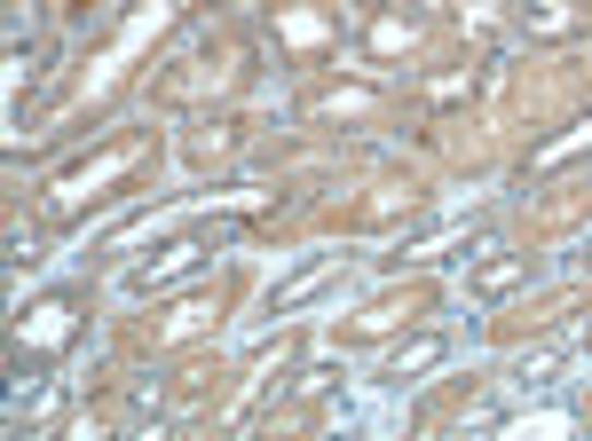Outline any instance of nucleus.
Listing matches in <instances>:
<instances>
[{
  "mask_svg": "<svg viewBox=\"0 0 592 441\" xmlns=\"http://www.w3.org/2000/svg\"><path fill=\"white\" fill-rule=\"evenodd\" d=\"M584 143H592V126H584V134H569V143H553V150H545L537 166H561V158H569V150H584Z\"/></svg>",
  "mask_w": 592,
  "mask_h": 441,
  "instance_id": "nucleus-7",
  "label": "nucleus"
},
{
  "mask_svg": "<svg viewBox=\"0 0 592 441\" xmlns=\"http://www.w3.org/2000/svg\"><path fill=\"white\" fill-rule=\"evenodd\" d=\"M553 363H561V355H553V347H537L530 363H521V379H530V387H545V379H553Z\"/></svg>",
  "mask_w": 592,
  "mask_h": 441,
  "instance_id": "nucleus-6",
  "label": "nucleus"
},
{
  "mask_svg": "<svg viewBox=\"0 0 592 441\" xmlns=\"http://www.w3.org/2000/svg\"><path fill=\"white\" fill-rule=\"evenodd\" d=\"M584 260H592V253H584Z\"/></svg>",
  "mask_w": 592,
  "mask_h": 441,
  "instance_id": "nucleus-8",
  "label": "nucleus"
},
{
  "mask_svg": "<svg viewBox=\"0 0 592 441\" xmlns=\"http://www.w3.org/2000/svg\"><path fill=\"white\" fill-rule=\"evenodd\" d=\"M443 355H450V347H443L435 331H426V339H411V347H395V363H387V379L403 387V379H419V370H435Z\"/></svg>",
  "mask_w": 592,
  "mask_h": 441,
  "instance_id": "nucleus-3",
  "label": "nucleus"
},
{
  "mask_svg": "<svg viewBox=\"0 0 592 441\" xmlns=\"http://www.w3.org/2000/svg\"><path fill=\"white\" fill-rule=\"evenodd\" d=\"M514 284H521V260H490L474 277V292H514Z\"/></svg>",
  "mask_w": 592,
  "mask_h": 441,
  "instance_id": "nucleus-4",
  "label": "nucleus"
},
{
  "mask_svg": "<svg viewBox=\"0 0 592 441\" xmlns=\"http://www.w3.org/2000/svg\"><path fill=\"white\" fill-rule=\"evenodd\" d=\"M324 284H340V260H316L309 277H292V284H277V299H269V308H277V316H292V308H301V299H316Z\"/></svg>",
  "mask_w": 592,
  "mask_h": 441,
  "instance_id": "nucleus-2",
  "label": "nucleus"
},
{
  "mask_svg": "<svg viewBox=\"0 0 592 441\" xmlns=\"http://www.w3.org/2000/svg\"><path fill=\"white\" fill-rule=\"evenodd\" d=\"M530 24H537V32H577L584 16H577V9H553V0H537V9H530Z\"/></svg>",
  "mask_w": 592,
  "mask_h": 441,
  "instance_id": "nucleus-5",
  "label": "nucleus"
},
{
  "mask_svg": "<svg viewBox=\"0 0 592 441\" xmlns=\"http://www.w3.org/2000/svg\"><path fill=\"white\" fill-rule=\"evenodd\" d=\"M190 268H206V245H167V253H158L150 268H135V277H126V292H167L174 277H190Z\"/></svg>",
  "mask_w": 592,
  "mask_h": 441,
  "instance_id": "nucleus-1",
  "label": "nucleus"
}]
</instances>
